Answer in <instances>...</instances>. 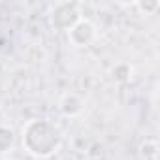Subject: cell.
Returning a JSON list of instances; mask_svg holds the SVG:
<instances>
[{
	"label": "cell",
	"mask_w": 160,
	"mask_h": 160,
	"mask_svg": "<svg viewBox=\"0 0 160 160\" xmlns=\"http://www.w3.org/2000/svg\"><path fill=\"white\" fill-rule=\"evenodd\" d=\"M141 13H145V15H152L158 8H160V2H158V0H145V2H143V0H139V2H136L134 4Z\"/></svg>",
	"instance_id": "8"
},
{
	"label": "cell",
	"mask_w": 160,
	"mask_h": 160,
	"mask_svg": "<svg viewBox=\"0 0 160 160\" xmlns=\"http://www.w3.org/2000/svg\"><path fill=\"white\" fill-rule=\"evenodd\" d=\"M68 40L73 47H89L96 40V27L83 17L68 30Z\"/></svg>",
	"instance_id": "3"
},
{
	"label": "cell",
	"mask_w": 160,
	"mask_h": 160,
	"mask_svg": "<svg viewBox=\"0 0 160 160\" xmlns=\"http://www.w3.org/2000/svg\"><path fill=\"white\" fill-rule=\"evenodd\" d=\"M83 109H85V102L75 92H66L58 100V111L64 117H77V115L83 113Z\"/></svg>",
	"instance_id": "4"
},
{
	"label": "cell",
	"mask_w": 160,
	"mask_h": 160,
	"mask_svg": "<svg viewBox=\"0 0 160 160\" xmlns=\"http://www.w3.org/2000/svg\"><path fill=\"white\" fill-rule=\"evenodd\" d=\"M79 19H83V15L75 2H57L49 10V25L60 32H68Z\"/></svg>",
	"instance_id": "2"
},
{
	"label": "cell",
	"mask_w": 160,
	"mask_h": 160,
	"mask_svg": "<svg viewBox=\"0 0 160 160\" xmlns=\"http://www.w3.org/2000/svg\"><path fill=\"white\" fill-rule=\"evenodd\" d=\"M111 79L115 83H128L132 79V66L128 62H117L111 68Z\"/></svg>",
	"instance_id": "6"
},
{
	"label": "cell",
	"mask_w": 160,
	"mask_h": 160,
	"mask_svg": "<svg viewBox=\"0 0 160 160\" xmlns=\"http://www.w3.org/2000/svg\"><path fill=\"white\" fill-rule=\"evenodd\" d=\"M139 156L143 160H158V143L154 139H145L139 145Z\"/></svg>",
	"instance_id": "7"
},
{
	"label": "cell",
	"mask_w": 160,
	"mask_h": 160,
	"mask_svg": "<svg viewBox=\"0 0 160 160\" xmlns=\"http://www.w3.org/2000/svg\"><path fill=\"white\" fill-rule=\"evenodd\" d=\"M15 130L6 126V124H0V156H6L10 151H13L15 147Z\"/></svg>",
	"instance_id": "5"
},
{
	"label": "cell",
	"mask_w": 160,
	"mask_h": 160,
	"mask_svg": "<svg viewBox=\"0 0 160 160\" xmlns=\"http://www.w3.org/2000/svg\"><path fill=\"white\" fill-rule=\"evenodd\" d=\"M89 160H104V158H102V156H100V158H89Z\"/></svg>",
	"instance_id": "10"
},
{
	"label": "cell",
	"mask_w": 160,
	"mask_h": 160,
	"mask_svg": "<svg viewBox=\"0 0 160 160\" xmlns=\"http://www.w3.org/2000/svg\"><path fill=\"white\" fill-rule=\"evenodd\" d=\"M0 160H13V158H10V156H2Z\"/></svg>",
	"instance_id": "9"
},
{
	"label": "cell",
	"mask_w": 160,
	"mask_h": 160,
	"mask_svg": "<svg viewBox=\"0 0 160 160\" xmlns=\"http://www.w3.org/2000/svg\"><path fill=\"white\" fill-rule=\"evenodd\" d=\"M21 145L34 158H49L58 152L62 132L47 119H30L21 130Z\"/></svg>",
	"instance_id": "1"
}]
</instances>
